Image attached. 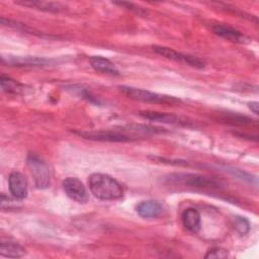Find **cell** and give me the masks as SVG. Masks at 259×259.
I'll return each mask as SVG.
<instances>
[{
	"label": "cell",
	"instance_id": "6da1fadb",
	"mask_svg": "<svg viewBox=\"0 0 259 259\" xmlns=\"http://www.w3.org/2000/svg\"><path fill=\"white\" fill-rule=\"evenodd\" d=\"M92 194L101 200H115L122 196L120 184L111 176L103 173H93L88 179Z\"/></svg>",
	"mask_w": 259,
	"mask_h": 259
},
{
	"label": "cell",
	"instance_id": "7a4b0ae2",
	"mask_svg": "<svg viewBox=\"0 0 259 259\" xmlns=\"http://www.w3.org/2000/svg\"><path fill=\"white\" fill-rule=\"evenodd\" d=\"M165 181L170 184L196 188L223 189L226 187V183L222 179L197 173H172L165 177Z\"/></svg>",
	"mask_w": 259,
	"mask_h": 259
},
{
	"label": "cell",
	"instance_id": "3957f363",
	"mask_svg": "<svg viewBox=\"0 0 259 259\" xmlns=\"http://www.w3.org/2000/svg\"><path fill=\"white\" fill-rule=\"evenodd\" d=\"M118 88L127 97L134 100L142 101V102L153 103V104H165V105H174L181 102V100L177 97L156 93V92L148 91L141 88L125 86V85L118 86Z\"/></svg>",
	"mask_w": 259,
	"mask_h": 259
},
{
	"label": "cell",
	"instance_id": "277c9868",
	"mask_svg": "<svg viewBox=\"0 0 259 259\" xmlns=\"http://www.w3.org/2000/svg\"><path fill=\"white\" fill-rule=\"evenodd\" d=\"M26 162L29 171L33 177L36 188H48L51 184V176L47 163L35 154H29L27 156Z\"/></svg>",
	"mask_w": 259,
	"mask_h": 259
},
{
	"label": "cell",
	"instance_id": "5b68a950",
	"mask_svg": "<svg viewBox=\"0 0 259 259\" xmlns=\"http://www.w3.org/2000/svg\"><path fill=\"white\" fill-rule=\"evenodd\" d=\"M74 133L84 139L102 142H131L135 138L126 135L123 131L100 130V131H74Z\"/></svg>",
	"mask_w": 259,
	"mask_h": 259
},
{
	"label": "cell",
	"instance_id": "8992f818",
	"mask_svg": "<svg viewBox=\"0 0 259 259\" xmlns=\"http://www.w3.org/2000/svg\"><path fill=\"white\" fill-rule=\"evenodd\" d=\"M153 50L167 58V59H170V60H173V61H176V62H180V63H183V64H186L188 66H191V67H195V68H204L205 66V63L203 60H201L200 58L198 57H195V56H191V55H187V54H182L180 52H177L173 49H170V48H167V47H162V46H154L153 47Z\"/></svg>",
	"mask_w": 259,
	"mask_h": 259
},
{
	"label": "cell",
	"instance_id": "52a82bcc",
	"mask_svg": "<svg viewBox=\"0 0 259 259\" xmlns=\"http://www.w3.org/2000/svg\"><path fill=\"white\" fill-rule=\"evenodd\" d=\"M63 188L66 194L73 200L79 203H85L88 201V193L83 183L73 177H68L63 181Z\"/></svg>",
	"mask_w": 259,
	"mask_h": 259
},
{
	"label": "cell",
	"instance_id": "ba28073f",
	"mask_svg": "<svg viewBox=\"0 0 259 259\" xmlns=\"http://www.w3.org/2000/svg\"><path fill=\"white\" fill-rule=\"evenodd\" d=\"M1 62L3 64L14 65V66H29V67H44L51 66L58 63L55 59H48L44 57H12L2 56Z\"/></svg>",
	"mask_w": 259,
	"mask_h": 259
},
{
	"label": "cell",
	"instance_id": "9c48e42d",
	"mask_svg": "<svg viewBox=\"0 0 259 259\" xmlns=\"http://www.w3.org/2000/svg\"><path fill=\"white\" fill-rule=\"evenodd\" d=\"M139 115L152 120V121H159L163 123H169V124H180V125H187L188 122L185 118H182L180 116H177L172 113H166V112H158V111H140Z\"/></svg>",
	"mask_w": 259,
	"mask_h": 259
},
{
	"label": "cell",
	"instance_id": "30bf717a",
	"mask_svg": "<svg viewBox=\"0 0 259 259\" xmlns=\"http://www.w3.org/2000/svg\"><path fill=\"white\" fill-rule=\"evenodd\" d=\"M9 190L14 198L24 199L27 196V182L19 172H12L8 178Z\"/></svg>",
	"mask_w": 259,
	"mask_h": 259
},
{
	"label": "cell",
	"instance_id": "8fae6325",
	"mask_svg": "<svg viewBox=\"0 0 259 259\" xmlns=\"http://www.w3.org/2000/svg\"><path fill=\"white\" fill-rule=\"evenodd\" d=\"M136 209L139 215L144 219H156L160 217L164 210L162 204L159 201L153 199L141 201L137 205Z\"/></svg>",
	"mask_w": 259,
	"mask_h": 259
},
{
	"label": "cell",
	"instance_id": "7c38bea8",
	"mask_svg": "<svg viewBox=\"0 0 259 259\" xmlns=\"http://www.w3.org/2000/svg\"><path fill=\"white\" fill-rule=\"evenodd\" d=\"M213 32L221 37H224L228 40L239 42V44H247L250 42V38L247 37L245 34L241 33L239 30L226 26V25H215L213 26Z\"/></svg>",
	"mask_w": 259,
	"mask_h": 259
},
{
	"label": "cell",
	"instance_id": "4fadbf2b",
	"mask_svg": "<svg viewBox=\"0 0 259 259\" xmlns=\"http://www.w3.org/2000/svg\"><path fill=\"white\" fill-rule=\"evenodd\" d=\"M89 62H90L91 67L97 72L114 75V76L119 75V71L115 67V65L110 60H108L104 57L93 56L89 59Z\"/></svg>",
	"mask_w": 259,
	"mask_h": 259
},
{
	"label": "cell",
	"instance_id": "5bb4252c",
	"mask_svg": "<svg viewBox=\"0 0 259 259\" xmlns=\"http://www.w3.org/2000/svg\"><path fill=\"white\" fill-rule=\"evenodd\" d=\"M183 226L191 233H197L200 230V214L197 209L189 207L181 215Z\"/></svg>",
	"mask_w": 259,
	"mask_h": 259
},
{
	"label": "cell",
	"instance_id": "9a60e30c",
	"mask_svg": "<svg viewBox=\"0 0 259 259\" xmlns=\"http://www.w3.org/2000/svg\"><path fill=\"white\" fill-rule=\"evenodd\" d=\"M17 4L28 6L30 8H36L48 12H60L64 10V6L58 2H46V1H17Z\"/></svg>",
	"mask_w": 259,
	"mask_h": 259
},
{
	"label": "cell",
	"instance_id": "2e32d148",
	"mask_svg": "<svg viewBox=\"0 0 259 259\" xmlns=\"http://www.w3.org/2000/svg\"><path fill=\"white\" fill-rule=\"evenodd\" d=\"M0 254L1 256H4V257L19 258L24 256L25 249L19 244L14 242H1Z\"/></svg>",
	"mask_w": 259,
	"mask_h": 259
},
{
	"label": "cell",
	"instance_id": "e0dca14e",
	"mask_svg": "<svg viewBox=\"0 0 259 259\" xmlns=\"http://www.w3.org/2000/svg\"><path fill=\"white\" fill-rule=\"evenodd\" d=\"M0 84H1L2 91L9 93V94H21L25 91L24 85L17 82L16 80H14L10 77H6L4 75H1Z\"/></svg>",
	"mask_w": 259,
	"mask_h": 259
},
{
	"label": "cell",
	"instance_id": "ac0fdd59",
	"mask_svg": "<svg viewBox=\"0 0 259 259\" xmlns=\"http://www.w3.org/2000/svg\"><path fill=\"white\" fill-rule=\"evenodd\" d=\"M224 120L227 122H230L232 124H239V125H245L252 123L253 119L249 118L245 115L236 114V113H228L226 117H224Z\"/></svg>",
	"mask_w": 259,
	"mask_h": 259
},
{
	"label": "cell",
	"instance_id": "d6986e66",
	"mask_svg": "<svg viewBox=\"0 0 259 259\" xmlns=\"http://www.w3.org/2000/svg\"><path fill=\"white\" fill-rule=\"evenodd\" d=\"M233 225H234V228L238 231V233L240 235H245V234H247L249 232L250 224H249V222L245 218L235 217L233 219Z\"/></svg>",
	"mask_w": 259,
	"mask_h": 259
},
{
	"label": "cell",
	"instance_id": "ffe728a7",
	"mask_svg": "<svg viewBox=\"0 0 259 259\" xmlns=\"http://www.w3.org/2000/svg\"><path fill=\"white\" fill-rule=\"evenodd\" d=\"M228 257V251L221 247H214L211 248L207 253L205 254L204 258H227Z\"/></svg>",
	"mask_w": 259,
	"mask_h": 259
},
{
	"label": "cell",
	"instance_id": "44dd1931",
	"mask_svg": "<svg viewBox=\"0 0 259 259\" xmlns=\"http://www.w3.org/2000/svg\"><path fill=\"white\" fill-rule=\"evenodd\" d=\"M115 4H118V5H120V6H124V7H126L127 9L135 11V12H136L137 14H139V15H146V14H147V11H145L143 8H141V7H139V6H136V5L132 4V3H127V2H118V3H115Z\"/></svg>",
	"mask_w": 259,
	"mask_h": 259
},
{
	"label": "cell",
	"instance_id": "7402d4cb",
	"mask_svg": "<svg viewBox=\"0 0 259 259\" xmlns=\"http://www.w3.org/2000/svg\"><path fill=\"white\" fill-rule=\"evenodd\" d=\"M248 106H249V108H250L256 115L259 114V103H258V102H256V101L249 102V103H248Z\"/></svg>",
	"mask_w": 259,
	"mask_h": 259
}]
</instances>
